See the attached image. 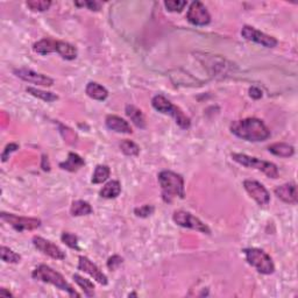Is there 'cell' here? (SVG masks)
Returning <instances> with one entry per match:
<instances>
[{"instance_id":"836d02e7","label":"cell","mask_w":298,"mask_h":298,"mask_svg":"<svg viewBox=\"0 0 298 298\" xmlns=\"http://www.w3.org/2000/svg\"><path fill=\"white\" fill-rule=\"evenodd\" d=\"M154 211H155V207L147 204V205H142L134 209V214L139 218H148L154 213Z\"/></svg>"},{"instance_id":"e0dca14e","label":"cell","mask_w":298,"mask_h":298,"mask_svg":"<svg viewBox=\"0 0 298 298\" xmlns=\"http://www.w3.org/2000/svg\"><path fill=\"white\" fill-rule=\"evenodd\" d=\"M60 168L62 170H67L69 172H76L85 166V161L82 156L78 155L76 153L70 152L68 154V159L64 162H61Z\"/></svg>"},{"instance_id":"7a4b0ae2","label":"cell","mask_w":298,"mask_h":298,"mask_svg":"<svg viewBox=\"0 0 298 298\" xmlns=\"http://www.w3.org/2000/svg\"><path fill=\"white\" fill-rule=\"evenodd\" d=\"M159 183L162 190V197L164 202L171 203L174 197L183 199L185 197L184 179L182 175L171 170H162L157 176Z\"/></svg>"},{"instance_id":"8fae6325","label":"cell","mask_w":298,"mask_h":298,"mask_svg":"<svg viewBox=\"0 0 298 298\" xmlns=\"http://www.w3.org/2000/svg\"><path fill=\"white\" fill-rule=\"evenodd\" d=\"M243 188L260 206L268 205L270 202V195H269L268 190L260 182L254 181V179H245Z\"/></svg>"},{"instance_id":"8992f818","label":"cell","mask_w":298,"mask_h":298,"mask_svg":"<svg viewBox=\"0 0 298 298\" xmlns=\"http://www.w3.org/2000/svg\"><path fill=\"white\" fill-rule=\"evenodd\" d=\"M246 256V261L263 275H270L275 271V264L271 257L264 250L258 248H246L242 250Z\"/></svg>"},{"instance_id":"f1b7e54d","label":"cell","mask_w":298,"mask_h":298,"mask_svg":"<svg viewBox=\"0 0 298 298\" xmlns=\"http://www.w3.org/2000/svg\"><path fill=\"white\" fill-rule=\"evenodd\" d=\"M0 256H2V260L6 262V263H19L21 261V256L19 254L6 246H2V248H0Z\"/></svg>"},{"instance_id":"6da1fadb","label":"cell","mask_w":298,"mask_h":298,"mask_svg":"<svg viewBox=\"0 0 298 298\" xmlns=\"http://www.w3.org/2000/svg\"><path fill=\"white\" fill-rule=\"evenodd\" d=\"M229 129L235 136L250 142L265 141L270 138L269 128L257 118H246L233 121Z\"/></svg>"},{"instance_id":"74e56055","label":"cell","mask_w":298,"mask_h":298,"mask_svg":"<svg viewBox=\"0 0 298 298\" xmlns=\"http://www.w3.org/2000/svg\"><path fill=\"white\" fill-rule=\"evenodd\" d=\"M248 92H249V96L252 97L253 99L257 100V99L262 98V91L257 88V86H252V88H249Z\"/></svg>"},{"instance_id":"484cf974","label":"cell","mask_w":298,"mask_h":298,"mask_svg":"<svg viewBox=\"0 0 298 298\" xmlns=\"http://www.w3.org/2000/svg\"><path fill=\"white\" fill-rule=\"evenodd\" d=\"M111 170L109 166H105V164H98L96 167L95 172H93L91 182L93 184H100V183L105 182L107 178L110 177Z\"/></svg>"},{"instance_id":"e575fe53","label":"cell","mask_w":298,"mask_h":298,"mask_svg":"<svg viewBox=\"0 0 298 298\" xmlns=\"http://www.w3.org/2000/svg\"><path fill=\"white\" fill-rule=\"evenodd\" d=\"M18 149H19V145H18V143H9V145L5 147V149H4L3 153H2V161H3V162H6V161L10 159L11 154L17 152Z\"/></svg>"},{"instance_id":"ffe728a7","label":"cell","mask_w":298,"mask_h":298,"mask_svg":"<svg viewBox=\"0 0 298 298\" xmlns=\"http://www.w3.org/2000/svg\"><path fill=\"white\" fill-rule=\"evenodd\" d=\"M125 113L136 127L141 129L146 128V118L141 110L134 105H127L126 109H125Z\"/></svg>"},{"instance_id":"9a60e30c","label":"cell","mask_w":298,"mask_h":298,"mask_svg":"<svg viewBox=\"0 0 298 298\" xmlns=\"http://www.w3.org/2000/svg\"><path fill=\"white\" fill-rule=\"evenodd\" d=\"M275 195L279 200L286 204H296L298 200L296 183L290 182L277 186L275 189Z\"/></svg>"},{"instance_id":"3957f363","label":"cell","mask_w":298,"mask_h":298,"mask_svg":"<svg viewBox=\"0 0 298 298\" xmlns=\"http://www.w3.org/2000/svg\"><path fill=\"white\" fill-rule=\"evenodd\" d=\"M32 277L37 281H41L43 283H49L54 286H56L57 289L63 290L69 293L73 297H81L76 290L73 288V285L70 283L66 281V278L63 277L62 274H60L59 271L54 270L53 268H50L47 264H40L34 269V271L32 272Z\"/></svg>"},{"instance_id":"4316f807","label":"cell","mask_w":298,"mask_h":298,"mask_svg":"<svg viewBox=\"0 0 298 298\" xmlns=\"http://www.w3.org/2000/svg\"><path fill=\"white\" fill-rule=\"evenodd\" d=\"M26 91L30 93V95L37 97V98L41 99L46 103H53V102H55V100L59 99V96L55 95V93L43 91V90H39L37 88H27Z\"/></svg>"},{"instance_id":"7c38bea8","label":"cell","mask_w":298,"mask_h":298,"mask_svg":"<svg viewBox=\"0 0 298 298\" xmlns=\"http://www.w3.org/2000/svg\"><path fill=\"white\" fill-rule=\"evenodd\" d=\"M33 245L35 246V248L47 256L61 261L66 258V253L59 246H56L55 243L49 241V240L42 238V236H34Z\"/></svg>"},{"instance_id":"277c9868","label":"cell","mask_w":298,"mask_h":298,"mask_svg":"<svg viewBox=\"0 0 298 298\" xmlns=\"http://www.w3.org/2000/svg\"><path fill=\"white\" fill-rule=\"evenodd\" d=\"M152 105L157 112L162 114H169L174 118L176 124L182 129H188L191 126V120L189 117L185 116V113L179 109L178 106L172 105L170 100H168L162 95H157L152 99Z\"/></svg>"},{"instance_id":"ba28073f","label":"cell","mask_w":298,"mask_h":298,"mask_svg":"<svg viewBox=\"0 0 298 298\" xmlns=\"http://www.w3.org/2000/svg\"><path fill=\"white\" fill-rule=\"evenodd\" d=\"M0 218L3 221H5L10 226L18 231L19 233L25 231H34L39 228L42 224V221L38 218H31V217H19L13 213H0Z\"/></svg>"},{"instance_id":"5b68a950","label":"cell","mask_w":298,"mask_h":298,"mask_svg":"<svg viewBox=\"0 0 298 298\" xmlns=\"http://www.w3.org/2000/svg\"><path fill=\"white\" fill-rule=\"evenodd\" d=\"M233 161H235L236 163L241 164L243 167L253 168L258 171H262L263 174L269 178H278V168L276 164L272 162H268V161H263L257 159V157L248 156L246 154H232Z\"/></svg>"},{"instance_id":"5bb4252c","label":"cell","mask_w":298,"mask_h":298,"mask_svg":"<svg viewBox=\"0 0 298 298\" xmlns=\"http://www.w3.org/2000/svg\"><path fill=\"white\" fill-rule=\"evenodd\" d=\"M77 268L80 270L86 272V274L93 277V279H96L99 284L102 285H107L109 284V279H107V276L104 274V272L100 270V269L97 267V265L93 263V262L90 260L89 257L86 256H80L78 258V265Z\"/></svg>"},{"instance_id":"83f0119b","label":"cell","mask_w":298,"mask_h":298,"mask_svg":"<svg viewBox=\"0 0 298 298\" xmlns=\"http://www.w3.org/2000/svg\"><path fill=\"white\" fill-rule=\"evenodd\" d=\"M119 147L121 152L126 156H138L140 154V147L131 140H123Z\"/></svg>"},{"instance_id":"52a82bcc","label":"cell","mask_w":298,"mask_h":298,"mask_svg":"<svg viewBox=\"0 0 298 298\" xmlns=\"http://www.w3.org/2000/svg\"><path fill=\"white\" fill-rule=\"evenodd\" d=\"M172 220L178 226H181V227L195 229V231L204 233V234H211V229L209 226L204 224L199 218L195 217L192 213L186 212V211H175L174 214H172Z\"/></svg>"},{"instance_id":"ac0fdd59","label":"cell","mask_w":298,"mask_h":298,"mask_svg":"<svg viewBox=\"0 0 298 298\" xmlns=\"http://www.w3.org/2000/svg\"><path fill=\"white\" fill-rule=\"evenodd\" d=\"M57 49V41L50 38H45L42 40L35 42L33 45V50L40 55H49L52 53H56Z\"/></svg>"},{"instance_id":"cb8c5ba5","label":"cell","mask_w":298,"mask_h":298,"mask_svg":"<svg viewBox=\"0 0 298 298\" xmlns=\"http://www.w3.org/2000/svg\"><path fill=\"white\" fill-rule=\"evenodd\" d=\"M93 212L92 206L90 205L88 202L85 200H75L71 204L70 207V213L74 217H82V215H89Z\"/></svg>"},{"instance_id":"d4e9b609","label":"cell","mask_w":298,"mask_h":298,"mask_svg":"<svg viewBox=\"0 0 298 298\" xmlns=\"http://www.w3.org/2000/svg\"><path fill=\"white\" fill-rule=\"evenodd\" d=\"M73 278H74V281L77 283L78 286L83 290L85 296H88V297L95 296V284H93L90 279L84 278L83 276H81L78 274H74Z\"/></svg>"},{"instance_id":"9c48e42d","label":"cell","mask_w":298,"mask_h":298,"mask_svg":"<svg viewBox=\"0 0 298 298\" xmlns=\"http://www.w3.org/2000/svg\"><path fill=\"white\" fill-rule=\"evenodd\" d=\"M186 19L193 26H206L211 23V16L209 11L200 2H193L190 5L188 13H186Z\"/></svg>"},{"instance_id":"f35d334b","label":"cell","mask_w":298,"mask_h":298,"mask_svg":"<svg viewBox=\"0 0 298 298\" xmlns=\"http://www.w3.org/2000/svg\"><path fill=\"white\" fill-rule=\"evenodd\" d=\"M41 168H42L43 171H50V163H49L48 156H47V155H42Z\"/></svg>"},{"instance_id":"603a6c76","label":"cell","mask_w":298,"mask_h":298,"mask_svg":"<svg viewBox=\"0 0 298 298\" xmlns=\"http://www.w3.org/2000/svg\"><path fill=\"white\" fill-rule=\"evenodd\" d=\"M121 193V184L119 181H110L103 186V189L100 190L99 195L103 198L106 199H113L117 198Z\"/></svg>"},{"instance_id":"2e32d148","label":"cell","mask_w":298,"mask_h":298,"mask_svg":"<svg viewBox=\"0 0 298 298\" xmlns=\"http://www.w3.org/2000/svg\"><path fill=\"white\" fill-rule=\"evenodd\" d=\"M106 127L111 131L117 133H123V134H132V127L126 120L118 116H107L105 119Z\"/></svg>"},{"instance_id":"30bf717a","label":"cell","mask_w":298,"mask_h":298,"mask_svg":"<svg viewBox=\"0 0 298 298\" xmlns=\"http://www.w3.org/2000/svg\"><path fill=\"white\" fill-rule=\"evenodd\" d=\"M241 37L243 39H246L247 41L255 42L257 45L265 47V48H275L278 43V41L276 40L274 37L264 34L263 32L257 31L256 28L248 26V25H246V26L242 27Z\"/></svg>"},{"instance_id":"4fadbf2b","label":"cell","mask_w":298,"mask_h":298,"mask_svg":"<svg viewBox=\"0 0 298 298\" xmlns=\"http://www.w3.org/2000/svg\"><path fill=\"white\" fill-rule=\"evenodd\" d=\"M14 75L17 77H19L20 80L25 82H28V83L37 84V85H42V86H53L54 85V80L43 74L35 73V71L27 69V68H20V69H16L13 71Z\"/></svg>"},{"instance_id":"60d3db41","label":"cell","mask_w":298,"mask_h":298,"mask_svg":"<svg viewBox=\"0 0 298 298\" xmlns=\"http://www.w3.org/2000/svg\"><path fill=\"white\" fill-rule=\"evenodd\" d=\"M131 296H135L136 297L138 295H136V293H129V297H131Z\"/></svg>"},{"instance_id":"d6986e66","label":"cell","mask_w":298,"mask_h":298,"mask_svg":"<svg viewBox=\"0 0 298 298\" xmlns=\"http://www.w3.org/2000/svg\"><path fill=\"white\" fill-rule=\"evenodd\" d=\"M85 92L90 98L99 100V102H103V100H105L107 97H109V91H107L103 85L96 83V82H90V83L86 85Z\"/></svg>"},{"instance_id":"8d00e7d4","label":"cell","mask_w":298,"mask_h":298,"mask_svg":"<svg viewBox=\"0 0 298 298\" xmlns=\"http://www.w3.org/2000/svg\"><path fill=\"white\" fill-rule=\"evenodd\" d=\"M75 5L78 7H88L90 11H99L102 4L98 2H82V3L77 2V3H75Z\"/></svg>"},{"instance_id":"7402d4cb","label":"cell","mask_w":298,"mask_h":298,"mask_svg":"<svg viewBox=\"0 0 298 298\" xmlns=\"http://www.w3.org/2000/svg\"><path fill=\"white\" fill-rule=\"evenodd\" d=\"M56 53L60 54L61 57L67 61H73L77 57V48L70 43L64 41H57Z\"/></svg>"},{"instance_id":"d590c367","label":"cell","mask_w":298,"mask_h":298,"mask_svg":"<svg viewBox=\"0 0 298 298\" xmlns=\"http://www.w3.org/2000/svg\"><path fill=\"white\" fill-rule=\"evenodd\" d=\"M123 262L124 258L120 255H113L107 260V268H109L110 270H116L117 268H119L120 265L123 264Z\"/></svg>"},{"instance_id":"ab89813d","label":"cell","mask_w":298,"mask_h":298,"mask_svg":"<svg viewBox=\"0 0 298 298\" xmlns=\"http://www.w3.org/2000/svg\"><path fill=\"white\" fill-rule=\"evenodd\" d=\"M0 296H6V297H12L13 295L11 293L10 291H7V290L5 288L0 289Z\"/></svg>"},{"instance_id":"1f68e13d","label":"cell","mask_w":298,"mask_h":298,"mask_svg":"<svg viewBox=\"0 0 298 298\" xmlns=\"http://www.w3.org/2000/svg\"><path fill=\"white\" fill-rule=\"evenodd\" d=\"M59 127H60V133L62 134L64 141H66L67 143H69V145H75V143L77 142V134L75 133V131H73V129L64 126V125L62 124H59Z\"/></svg>"},{"instance_id":"d6a6232c","label":"cell","mask_w":298,"mask_h":298,"mask_svg":"<svg viewBox=\"0 0 298 298\" xmlns=\"http://www.w3.org/2000/svg\"><path fill=\"white\" fill-rule=\"evenodd\" d=\"M186 5H188V3L185 0H168V2H164V6L169 12L181 13Z\"/></svg>"},{"instance_id":"f546056e","label":"cell","mask_w":298,"mask_h":298,"mask_svg":"<svg viewBox=\"0 0 298 298\" xmlns=\"http://www.w3.org/2000/svg\"><path fill=\"white\" fill-rule=\"evenodd\" d=\"M26 5L34 12H45L52 6V2L50 0H30L26 3Z\"/></svg>"},{"instance_id":"44dd1931","label":"cell","mask_w":298,"mask_h":298,"mask_svg":"<svg viewBox=\"0 0 298 298\" xmlns=\"http://www.w3.org/2000/svg\"><path fill=\"white\" fill-rule=\"evenodd\" d=\"M268 150L275 156L278 157H291L295 154V148L289 143L276 142L268 147Z\"/></svg>"},{"instance_id":"4dcf8cb0","label":"cell","mask_w":298,"mask_h":298,"mask_svg":"<svg viewBox=\"0 0 298 298\" xmlns=\"http://www.w3.org/2000/svg\"><path fill=\"white\" fill-rule=\"evenodd\" d=\"M61 240H62L63 243H66V245L69 247L71 249H75V250H80V245H78V236L73 234V233L70 232H63L62 235H61Z\"/></svg>"}]
</instances>
